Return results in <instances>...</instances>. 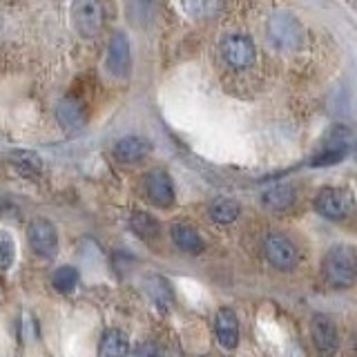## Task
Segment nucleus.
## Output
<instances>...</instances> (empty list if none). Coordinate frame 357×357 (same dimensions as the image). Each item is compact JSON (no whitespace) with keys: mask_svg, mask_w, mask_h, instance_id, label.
Here are the masks:
<instances>
[{"mask_svg":"<svg viewBox=\"0 0 357 357\" xmlns=\"http://www.w3.org/2000/svg\"><path fill=\"white\" fill-rule=\"evenodd\" d=\"M355 159H357V143H355Z\"/></svg>","mask_w":357,"mask_h":357,"instance_id":"26","label":"nucleus"},{"mask_svg":"<svg viewBox=\"0 0 357 357\" xmlns=\"http://www.w3.org/2000/svg\"><path fill=\"white\" fill-rule=\"evenodd\" d=\"M185 5V11L192 16H206L210 14L212 5H215V0H183Z\"/></svg>","mask_w":357,"mask_h":357,"instance_id":"24","label":"nucleus"},{"mask_svg":"<svg viewBox=\"0 0 357 357\" xmlns=\"http://www.w3.org/2000/svg\"><path fill=\"white\" fill-rule=\"evenodd\" d=\"M310 337L319 353H335L340 344V333L328 315H315L310 321Z\"/></svg>","mask_w":357,"mask_h":357,"instance_id":"8","label":"nucleus"},{"mask_svg":"<svg viewBox=\"0 0 357 357\" xmlns=\"http://www.w3.org/2000/svg\"><path fill=\"white\" fill-rule=\"evenodd\" d=\"M105 9L100 0H74L72 3V25L78 36L94 38L103 29Z\"/></svg>","mask_w":357,"mask_h":357,"instance_id":"2","label":"nucleus"},{"mask_svg":"<svg viewBox=\"0 0 357 357\" xmlns=\"http://www.w3.org/2000/svg\"><path fill=\"white\" fill-rule=\"evenodd\" d=\"M264 252H266V259L275 268H279V271H293L299 264L297 245L293 243V239H288L282 232L268 234L264 241Z\"/></svg>","mask_w":357,"mask_h":357,"instance_id":"4","label":"nucleus"},{"mask_svg":"<svg viewBox=\"0 0 357 357\" xmlns=\"http://www.w3.org/2000/svg\"><path fill=\"white\" fill-rule=\"evenodd\" d=\"M9 163L14 165L22 176H36L43 170L40 156L31 150H14L9 154Z\"/></svg>","mask_w":357,"mask_h":357,"instance_id":"16","label":"nucleus"},{"mask_svg":"<svg viewBox=\"0 0 357 357\" xmlns=\"http://www.w3.org/2000/svg\"><path fill=\"white\" fill-rule=\"evenodd\" d=\"M148 293L154 299V304L159 308H170L172 304V293H170V286L163 277H148Z\"/></svg>","mask_w":357,"mask_h":357,"instance_id":"20","label":"nucleus"},{"mask_svg":"<svg viewBox=\"0 0 357 357\" xmlns=\"http://www.w3.org/2000/svg\"><path fill=\"white\" fill-rule=\"evenodd\" d=\"M261 201H264V206L268 210L282 212V210H288L290 206L295 204V190H293V185H284V183L282 185H275L271 190H266Z\"/></svg>","mask_w":357,"mask_h":357,"instance_id":"15","label":"nucleus"},{"mask_svg":"<svg viewBox=\"0 0 357 357\" xmlns=\"http://www.w3.org/2000/svg\"><path fill=\"white\" fill-rule=\"evenodd\" d=\"M221 56L232 70H248L257 59L255 43L243 33H230L221 43Z\"/></svg>","mask_w":357,"mask_h":357,"instance_id":"5","label":"nucleus"},{"mask_svg":"<svg viewBox=\"0 0 357 357\" xmlns=\"http://www.w3.org/2000/svg\"><path fill=\"white\" fill-rule=\"evenodd\" d=\"M239 217V204L234 199L221 197L210 204V219L217 223H232Z\"/></svg>","mask_w":357,"mask_h":357,"instance_id":"18","label":"nucleus"},{"mask_svg":"<svg viewBox=\"0 0 357 357\" xmlns=\"http://www.w3.org/2000/svg\"><path fill=\"white\" fill-rule=\"evenodd\" d=\"M107 72L114 78H126L132 70V50H130V40L126 33H114L109 38L107 45V59H105Z\"/></svg>","mask_w":357,"mask_h":357,"instance_id":"7","label":"nucleus"},{"mask_svg":"<svg viewBox=\"0 0 357 357\" xmlns=\"http://www.w3.org/2000/svg\"><path fill=\"white\" fill-rule=\"evenodd\" d=\"M145 192H148L152 204L159 208H170L174 204V188L170 176L163 170H152L145 176Z\"/></svg>","mask_w":357,"mask_h":357,"instance_id":"9","label":"nucleus"},{"mask_svg":"<svg viewBox=\"0 0 357 357\" xmlns=\"http://www.w3.org/2000/svg\"><path fill=\"white\" fill-rule=\"evenodd\" d=\"M27 234H29V243H31L33 252L40 257H47V259L56 257V252H59V232H56L52 221L33 219L29 223Z\"/></svg>","mask_w":357,"mask_h":357,"instance_id":"6","label":"nucleus"},{"mask_svg":"<svg viewBox=\"0 0 357 357\" xmlns=\"http://www.w3.org/2000/svg\"><path fill=\"white\" fill-rule=\"evenodd\" d=\"M268 29H271V38L275 40V45L282 50L295 47V45L299 43V36H301L299 25L290 16H275L271 20V27Z\"/></svg>","mask_w":357,"mask_h":357,"instance_id":"11","label":"nucleus"},{"mask_svg":"<svg viewBox=\"0 0 357 357\" xmlns=\"http://www.w3.org/2000/svg\"><path fill=\"white\" fill-rule=\"evenodd\" d=\"M321 277L331 288H351L357 284V248L335 245L321 259Z\"/></svg>","mask_w":357,"mask_h":357,"instance_id":"1","label":"nucleus"},{"mask_svg":"<svg viewBox=\"0 0 357 357\" xmlns=\"http://www.w3.org/2000/svg\"><path fill=\"white\" fill-rule=\"evenodd\" d=\"M344 156H346V145H344V143H342V145H333V148H324L319 154L312 156L310 165H312V167H319V165H333V163L342 161Z\"/></svg>","mask_w":357,"mask_h":357,"instance_id":"23","label":"nucleus"},{"mask_svg":"<svg viewBox=\"0 0 357 357\" xmlns=\"http://www.w3.org/2000/svg\"><path fill=\"white\" fill-rule=\"evenodd\" d=\"M134 353H137V355H156V353H159V349H156V346H150V344H143V346H137Z\"/></svg>","mask_w":357,"mask_h":357,"instance_id":"25","label":"nucleus"},{"mask_svg":"<svg viewBox=\"0 0 357 357\" xmlns=\"http://www.w3.org/2000/svg\"><path fill=\"white\" fill-rule=\"evenodd\" d=\"M355 344H357V342H355Z\"/></svg>","mask_w":357,"mask_h":357,"instance_id":"27","label":"nucleus"},{"mask_svg":"<svg viewBox=\"0 0 357 357\" xmlns=\"http://www.w3.org/2000/svg\"><path fill=\"white\" fill-rule=\"evenodd\" d=\"M312 206H315L317 215H321L324 219L342 221L353 215L355 201H353V195L344 188H321Z\"/></svg>","mask_w":357,"mask_h":357,"instance_id":"3","label":"nucleus"},{"mask_svg":"<svg viewBox=\"0 0 357 357\" xmlns=\"http://www.w3.org/2000/svg\"><path fill=\"white\" fill-rule=\"evenodd\" d=\"M98 353L107 355V357H116V355H128L130 353V344H128V335L119 331V328H109L105 331L103 340L98 344Z\"/></svg>","mask_w":357,"mask_h":357,"instance_id":"17","label":"nucleus"},{"mask_svg":"<svg viewBox=\"0 0 357 357\" xmlns=\"http://www.w3.org/2000/svg\"><path fill=\"white\" fill-rule=\"evenodd\" d=\"M56 119H59V123L67 130L81 128L83 126V105H81V100H76L72 96L63 98L59 103V107H56Z\"/></svg>","mask_w":357,"mask_h":357,"instance_id":"14","label":"nucleus"},{"mask_svg":"<svg viewBox=\"0 0 357 357\" xmlns=\"http://www.w3.org/2000/svg\"><path fill=\"white\" fill-rule=\"evenodd\" d=\"M16 259V243L7 230H0V275L7 273Z\"/></svg>","mask_w":357,"mask_h":357,"instance_id":"22","label":"nucleus"},{"mask_svg":"<svg viewBox=\"0 0 357 357\" xmlns=\"http://www.w3.org/2000/svg\"><path fill=\"white\" fill-rule=\"evenodd\" d=\"M148 150H150V145H148V141H145V139H141V137H126V139H121L116 143L114 154H116V159L123 161V163H137V161L143 159L145 154H148Z\"/></svg>","mask_w":357,"mask_h":357,"instance_id":"13","label":"nucleus"},{"mask_svg":"<svg viewBox=\"0 0 357 357\" xmlns=\"http://www.w3.org/2000/svg\"><path fill=\"white\" fill-rule=\"evenodd\" d=\"M130 226H132L134 234L141 239H152L159 234V221H156L152 215H148V212H141V210L132 215Z\"/></svg>","mask_w":357,"mask_h":357,"instance_id":"19","label":"nucleus"},{"mask_svg":"<svg viewBox=\"0 0 357 357\" xmlns=\"http://www.w3.org/2000/svg\"><path fill=\"white\" fill-rule=\"evenodd\" d=\"M215 333L223 349H234L239 344V319L232 308H219L215 317Z\"/></svg>","mask_w":357,"mask_h":357,"instance_id":"10","label":"nucleus"},{"mask_svg":"<svg viewBox=\"0 0 357 357\" xmlns=\"http://www.w3.org/2000/svg\"><path fill=\"white\" fill-rule=\"evenodd\" d=\"M172 239L176 243V248L183 250V252L199 255V252H204V248H206L201 234L192 226H188V223H176V226H172Z\"/></svg>","mask_w":357,"mask_h":357,"instance_id":"12","label":"nucleus"},{"mask_svg":"<svg viewBox=\"0 0 357 357\" xmlns=\"http://www.w3.org/2000/svg\"><path fill=\"white\" fill-rule=\"evenodd\" d=\"M52 286L59 293H72L78 286V271L74 266H61L59 271L52 275Z\"/></svg>","mask_w":357,"mask_h":357,"instance_id":"21","label":"nucleus"}]
</instances>
